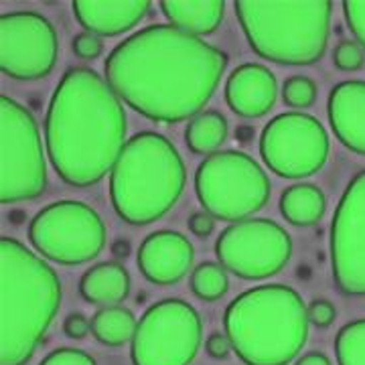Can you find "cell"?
<instances>
[{"label": "cell", "mask_w": 365, "mask_h": 365, "mask_svg": "<svg viewBox=\"0 0 365 365\" xmlns=\"http://www.w3.org/2000/svg\"><path fill=\"white\" fill-rule=\"evenodd\" d=\"M189 230L199 237H207L215 230V217L209 215L207 211H199L189 217Z\"/></svg>", "instance_id": "obj_33"}, {"label": "cell", "mask_w": 365, "mask_h": 365, "mask_svg": "<svg viewBox=\"0 0 365 365\" xmlns=\"http://www.w3.org/2000/svg\"><path fill=\"white\" fill-rule=\"evenodd\" d=\"M160 11L169 23L189 35H211L222 25L225 2L222 0H165Z\"/></svg>", "instance_id": "obj_20"}, {"label": "cell", "mask_w": 365, "mask_h": 365, "mask_svg": "<svg viewBox=\"0 0 365 365\" xmlns=\"http://www.w3.org/2000/svg\"><path fill=\"white\" fill-rule=\"evenodd\" d=\"M215 254L227 272L246 280H264L287 266L292 240L272 220H246L223 230Z\"/></svg>", "instance_id": "obj_12"}, {"label": "cell", "mask_w": 365, "mask_h": 365, "mask_svg": "<svg viewBox=\"0 0 365 365\" xmlns=\"http://www.w3.org/2000/svg\"><path fill=\"white\" fill-rule=\"evenodd\" d=\"M227 55L173 25L132 33L106 59V81L122 102L155 122L201 114L215 93Z\"/></svg>", "instance_id": "obj_1"}, {"label": "cell", "mask_w": 365, "mask_h": 365, "mask_svg": "<svg viewBox=\"0 0 365 365\" xmlns=\"http://www.w3.org/2000/svg\"><path fill=\"white\" fill-rule=\"evenodd\" d=\"M79 292L91 304L118 307L130 294V274L118 262L96 264L81 276Z\"/></svg>", "instance_id": "obj_19"}, {"label": "cell", "mask_w": 365, "mask_h": 365, "mask_svg": "<svg viewBox=\"0 0 365 365\" xmlns=\"http://www.w3.org/2000/svg\"><path fill=\"white\" fill-rule=\"evenodd\" d=\"M203 337L201 317L179 299L160 300L140 317L132 339L134 365H189Z\"/></svg>", "instance_id": "obj_10"}, {"label": "cell", "mask_w": 365, "mask_h": 365, "mask_svg": "<svg viewBox=\"0 0 365 365\" xmlns=\"http://www.w3.org/2000/svg\"><path fill=\"white\" fill-rule=\"evenodd\" d=\"M309 323V307L287 284L252 288L223 314L232 349L248 365L290 364L307 343Z\"/></svg>", "instance_id": "obj_4"}, {"label": "cell", "mask_w": 365, "mask_h": 365, "mask_svg": "<svg viewBox=\"0 0 365 365\" xmlns=\"http://www.w3.org/2000/svg\"><path fill=\"white\" fill-rule=\"evenodd\" d=\"M29 240L47 260L76 266L100 256L106 244V225L90 205L57 201L33 217Z\"/></svg>", "instance_id": "obj_9"}, {"label": "cell", "mask_w": 365, "mask_h": 365, "mask_svg": "<svg viewBox=\"0 0 365 365\" xmlns=\"http://www.w3.org/2000/svg\"><path fill=\"white\" fill-rule=\"evenodd\" d=\"M112 252H114V256H118V258H126L130 254V244H126L124 240H120V242H116L112 246Z\"/></svg>", "instance_id": "obj_36"}, {"label": "cell", "mask_w": 365, "mask_h": 365, "mask_svg": "<svg viewBox=\"0 0 365 365\" xmlns=\"http://www.w3.org/2000/svg\"><path fill=\"white\" fill-rule=\"evenodd\" d=\"M126 112L112 86L90 67L69 69L53 91L45 138L57 175L90 187L112 173L126 146Z\"/></svg>", "instance_id": "obj_2"}, {"label": "cell", "mask_w": 365, "mask_h": 365, "mask_svg": "<svg viewBox=\"0 0 365 365\" xmlns=\"http://www.w3.org/2000/svg\"><path fill=\"white\" fill-rule=\"evenodd\" d=\"M297 365H331L329 361V357L323 355V353L319 351H313V353H307L304 357H300Z\"/></svg>", "instance_id": "obj_35"}, {"label": "cell", "mask_w": 365, "mask_h": 365, "mask_svg": "<svg viewBox=\"0 0 365 365\" xmlns=\"http://www.w3.org/2000/svg\"><path fill=\"white\" fill-rule=\"evenodd\" d=\"M335 66L343 69V71H353V69H361L365 63V51L364 47L357 41H341L335 47L333 53Z\"/></svg>", "instance_id": "obj_27"}, {"label": "cell", "mask_w": 365, "mask_h": 365, "mask_svg": "<svg viewBox=\"0 0 365 365\" xmlns=\"http://www.w3.org/2000/svg\"><path fill=\"white\" fill-rule=\"evenodd\" d=\"M252 49L280 66H313L327 49L333 2H248L234 4Z\"/></svg>", "instance_id": "obj_6"}, {"label": "cell", "mask_w": 365, "mask_h": 365, "mask_svg": "<svg viewBox=\"0 0 365 365\" xmlns=\"http://www.w3.org/2000/svg\"><path fill=\"white\" fill-rule=\"evenodd\" d=\"M331 264L341 292L365 297V170L353 177L335 209Z\"/></svg>", "instance_id": "obj_14"}, {"label": "cell", "mask_w": 365, "mask_h": 365, "mask_svg": "<svg viewBox=\"0 0 365 365\" xmlns=\"http://www.w3.org/2000/svg\"><path fill=\"white\" fill-rule=\"evenodd\" d=\"M102 51H104V43L93 33L86 31V33H79L78 37L73 39V53L78 55L79 59H83V61L98 59L102 55Z\"/></svg>", "instance_id": "obj_30"}, {"label": "cell", "mask_w": 365, "mask_h": 365, "mask_svg": "<svg viewBox=\"0 0 365 365\" xmlns=\"http://www.w3.org/2000/svg\"><path fill=\"white\" fill-rule=\"evenodd\" d=\"M185 182V163L169 138L140 132L126 143L110 173V199L124 222L146 225L179 201Z\"/></svg>", "instance_id": "obj_5"}, {"label": "cell", "mask_w": 365, "mask_h": 365, "mask_svg": "<svg viewBox=\"0 0 365 365\" xmlns=\"http://www.w3.org/2000/svg\"><path fill=\"white\" fill-rule=\"evenodd\" d=\"M195 191L209 215L240 223L266 205L270 181L252 157L240 150H223L199 165Z\"/></svg>", "instance_id": "obj_7"}, {"label": "cell", "mask_w": 365, "mask_h": 365, "mask_svg": "<svg viewBox=\"0 0 365 365\" xmlns=\"http://www.w3.org/2000/svg\"><path fill=\"white\" fill-rule=\"evenodd\" d=\"M47 189V165L33 114L11 98L0 100V201L37 199Z\"/></svg>", "instance_id": "obj_8"}, {"label": "cell", "mask_w": 365, "mask_h": 365, "mask_svg": "<svg viewBox=\"0 0 365 365\" xmlns=\"http://www.w3.org/2000/svg\"><path fill=\"white\" fill-rule=\"evenodd\" d=\"M329 122L343 146L365 155V81L349 79L329 96Z\"/></svg>", "instance_id": "obj_17"}, {"label": "cell", "mask_w": 365, "mask_h": 365, "mask_svg": "<svg viewBox=\"0 0 365 365\" xmlns=\"http://www.w3.org/2000/svg\"><path fill=\"white\" fill-rule=\"evenodd\" d=\"M185 140L195 155L211 157L227 140V120L215 110L201 112L199 116L189 120L187 130H185Z\"/></svg>", "instance_id": "obj_22"}, {"label": "cell", "mask_w": 365, "mask_h": 365, "mask_svg": "<svg viewBox=\"0 0 365 365\" xmlns=\"http://www.w3.org/2000/svg\"><path fill=\"white\" fill-rule=\"evenodd\" d=\"M57 53L55 26L43 14L19 11L0 16V67L9 78H47L57 63Z\"/></svg>", "instance_id": "obj_13"}, {"label": "cell", "mask_w": 365, "mask_h": 365, "mask_svg": "<svg viewBox=\"0 0 365 365\" xmlns=\"http://www.w3.org/2000/svg\"><path fill=\"white\" fill-rule=\"evenodd\" d=\"M282 98L284 104L290 108H309L317 100V86L313 79L304 78V76H294L288 78L282 86Z\"/></svg>", "instance_id": "obj_26"}, {"label": "cell", "mask_w": 365, "mask_h": 365, "mask_svg": "<svg viewBox=\"0 0 365 365\" xmlns=\"http://www.w3.org/2000/svg\"><path fill=\"white\" fill-rule=\"evenodd\" d=\"M90 323L93 337L110 347H118V345H124L134 339L136 327H138L134 313L128 309H122V307L100 309L91 317Z\"/></svg>", "instance_id": "obj_23"}, {"label": "cell", "mask_w": 365, "mask_h": 365, "mask_svg": "<svg viewBox=\"0 0 365 365\" xmlns=\"http://www.w3.org/2000/svg\"><path fill=\"white\" fill-rule=\"evenodd\" d=\"M63 331H66L67 337H71V339H83V337L91 331V323L83 317V314L73 313L66 319Z\"/></svg>", "instance_id": "obj_32"}, {"label": "cell", "mask_w": 365, "mask_h": 365, "mask_svg": "<svg viewBox=\"0 0 365 365\" xmlns=\"http://www.w3.org/2000/svg\"><path fill=\"white\" fill-rule=\"evenodd\" d=\"M335 317H337V311H335V307L329 300L319 299L309 304V321L313 325L329 327L335 321Z\"/></svg>", "instance_id": "obj_31"}, {"label": "cell", "mask_w": 365, "mask_h": 365, "mask_svg": "<svg viewBox=\"0 0 365 365\" xmlns=\"http://www.w3.org/2000/svg\"><path fill=\"white\" fill-rule=\"evenodd\" d=\"M41 365H98L96 359L90 353L81 351V349H73V347H66V349H57L53 351L49 357H45Z\"/></svg>", "instance_id": "obj_29"}, {"label": "cell", "mask_w": 365, "mask_h": 365, "mask_svg": "<svg viewBox=\"0 0 365 365\" xmlns=\"http://www.w3.org/2000/svg\"><path fill=\"white\" fill-rule=\"evenodd\" d=\"M278 98V83L268 67L246 63L232 71L225 83V102L230 110L242 118L268 114Z\"/></svg>", "instance_id": "obj_16"}, {"label": "cell", "mask_w": 365, "mask_h": 365, "mask_svg": "<svg viewBox=\"0 0 365 365\" xmlns=\"http://www.w3.org/2000/svg\"><path fill=\"white\" fill-rule=\"evenodd\" d=\"M266 167L282 179H304L325 167L329 136L311 114L284 112L272 118L260 136Z\"/></svg>", "instance_id": "obj_11"}, {"label": "cell", "mask_w": 365, "mask_h": 365, "mask_svg": "<svg viewBox=\"0 0 365 365\" xmlns=\"http://www.w3.org/2000/svg\"><path fill=\"white\" fill-rule=\"evenodd\" d=\"M232 349V343L227 339V335H222V333H213L207 339V353L215 359H223L227 357V353Z\"/></svg>", "instance_id": "obj_34"}, {"label": "cell", "mask_w": 365, "mask_h": 365, "mask_svg": "<svg viewBox=\"0 0 365 365\" xmlns=\"http://www.w3.org/2000/svg\"><path fill=\"white\" fill-rule=\"evenodd\" d=\"M61 307L51 266L19 240H0V365H25Z\"/></svg>", "instance_id": "obj_3"}, {"label": "cell", "mask_w": 365, "mask_h": 365, "mask_svg": "<svg viewBox=\"0 0 365 365\" xmlns=\"http://www.w3.org/2000/svg\"><path fill=\"white\" fill-rule=\"evenodd\" d=\"M222 264L203 262L191 274V288L201 300H217L230 288V276Z\"/></svg>", "instance_id": "obj_24"}, {"label": "cell", "mask_w": 365, "mask_h": 365, "mask_svg": "<svg viewBox=\"0 0 365 365\" xmlns=\"http://www.w3.org/2000/svg\"><path fill=\"white\" fill-rule=\"evenodd\" d=\"M339 365H365V319L351 321L335 337Z\"/></svg>", "instance_id": "obj_25"}, {"label": "cell", "mask_w": 365, "mask_h": 365, "mask_svg": "<svg viewBox=\"0 0 365 365\" xmlns=\"http://www.w3.org/2000/svg\"><path fill=\"white\" fill-rule=\"evenodd\" d=\"M150 9L148 0H78L73 14L88 33L98 37H114L143 21Z\"/></svg>", "instance_id": "obj_18"}, {"label": "cell", "mask_w": 365, "mask_h": 365, "mask_svg": "<svg viewBox=\"0 0 365 365\" xmlns=\"http://www.w3.org/2000/svg\"><path fill=\"white\" fill-rule=\"evenodd\" d=\"M343 13L355 39L365 51V2H357V0L343 2Z\"/></svg>", "instance_id": "obj_28"}, {"label": "cell", "mask_w": 365, "mask_h": 365, "mask_svg": "<svg viewBox=\"0 0 365 365\" xmlns=\"http://www.w3.org/2000/svg\"><path fill=\"white\" fill-rule=\"evenodd\" d=\"M193 244L179 232H155L138 250V268L155 284H175L191 270Z\"/></svg>", "instance_id": "obj_15"}, {"label": "cell", "mask_w": 365, "mask_h": 365, "mask_svg": "<svg viewBox=\"0 0 365 365\" xmlns=\"http://www.w3.org/2000/svg\"><path fill=\"white\" fill-rule=\"evenodd\" d=\"M325 193L311 182L292 185L280 197V213L297 227H309L321 222L325 215Z\"/></svg>", "instance_id": "obj_21"}]
</instances>
